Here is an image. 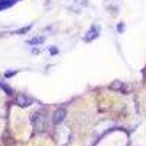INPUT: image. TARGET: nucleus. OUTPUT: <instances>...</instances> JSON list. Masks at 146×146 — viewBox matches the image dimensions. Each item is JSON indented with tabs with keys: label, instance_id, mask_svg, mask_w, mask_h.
<instances>
[{
	"label": "nucleus",
	"instance_id": "nucleus-1",
	"mask_svg": "<svg viewBox=\"0 0 146 146\" xmlns=\"http://www.w3.org/2000/svg\"><path fill=\"white\" fill-rule=\"evenodd\" d=\"M32 124H34V127L36 129V130H42L44 129V121H45V117H44V114L41 113V111H36V113H34L32 114Z\"/></svg>",
	"mask_w": 146,
	"mask_h": 146
},
{
	"label": "nucleus",
	"instance_id": "nucleus-2",
	"mask_svg": "<svg viewBox=\"0 0 146 146\" xmlns=\"http://www.w3.org/2000/svg\"><path fill=\"white\" fill-rule=\"evenodd\" d=\"M32 102H34V100L31 98L29 95H27V94H19V95L16 96V105H19V107H22V108L29 107Z\"/></svg>",
	"mask_w": 146,
	"mask_h": 146
},
{
	"label": "nucleus",
	"instance_id": "nucleus-3",
	"mask_svg": "<svg viewBox=\"0 0 146 146\" xmlns=\"http://www.w3.org/2000/svg\"><path fill=\"white\" fill-rule=\"evenodd\" d=\"M64 118H66V108H57L56 110V113H54V115H53V123L54 124H62L63 121H64Z\"/></svg>",
	"mask_w": 146,
	"mask_h": 146
},
{
	"label": "nucleus",
	"instance_id": "nucleus-4",
	"mask_svg": "<svg viewBox=\"0 0 146 146\" xmlns=\"http://www.w3.org/2000/svg\"><path fill=\"white\" fill-rule=\"evenodd\" d=\"M98 34H100V29L96 28L95 25H92V27H91V29L86 32V35L83 36V41H85V42H91L92 40H95L96 36H98Z\"/></svg>",
	"mask_w": 146,
	"mask_h": 146
},
{
	"label": "nucleus",
	"instance_id": "nucleus-5",
	"mask_svg": "<svg viewBox=\"0 0 146 146\" xmlns=\"http://www.w3.org/2000/svg\"><path fill=\"white\" fill-rule=\"evenodd\" d=\"M16 2H19V0H0V10L7 9V7H10V6H13Z\"/></svg>",
	"mask_w": 146,
	"mask_h": 146
},
{
	"label": "nucleus",
	"instance_id": "nucleus-6",
	"mask_svg": "<svg viewBox=\"0 0 146 146\" xmlns=\"http://www.w3.org/2000/svg\"><path fill=\"white\" fill-rule=\"evenodd\" d=\"M45 41V38L44 36H35V38H31V40H28L27 42L29 44V45H36V44H42Z\"/></svg>",
	"mask_w": 146,
	"mask_h": 146
},
{
	"label": "nucleus",
	"instance_id": "nucleus-7",
	"mask_svg": "<svg viewBox=\"0 0 146 146\" xmlns=\"http://www.w3.org/2000/svg\"><path fill=\"white\" fill-rule=\"evenodd\" d=\"M31 28H32V23H31V25H28V27L19 28L18 31H13V32H10V34H12V35H13V34H27V32H29V31H31Z\"/></svg>",
	"mask_w": 146,
	"mask_h": 146
},
{
	"label": "nucleus",
	"instance_id": "nucleus-8",
	"mask_svg": "<svg viewBox=\"0 0 146 146\" xmlns=\"http://www.w3.org/2000/svg\"><path fill=\"white\" fill-rule=\"evenodd\" d=\"M0 88H2L7 95H13V89H12L10 86H7V85H6L5 82H0Z\"/></svg>",
	"mask_w": 146,
	"mask_h": 146
},
{
	"label": "nucleus",
	"instance_id": "nucleus-9",
	"mask_svg": "<svg viewBox=\"0 0 146 146\" xmlns=\"http://www.w3.org/2000/svg\"><path fill=\"white\" fill-rule=\"evenodd\" d=\"M18 73V70H10V72H6L5 73V78H12V76H15Z\"/></svg>",
	"mask_w": 146,
	"mask_h": 146
},
{
	"label": "nucleus",
	"instance_id": "nucleus-10",
	"mask_svg": "<svg viewBox=\"0 0 146 146\" xmlns=\"http://www.w3.org/2000/svg\"><path fill=\"white\" fill-rule=\"evenodd\" d=\"M111 88H113V89H123V83H121V82L117 83V82H115V83L111 85Z\"/></svg>",
	"mask_w": 146,
	"mask_h": 146
},
{
	"label": "nucleus",
	"instance_id": "nucleus-11",
	"mask_svg": "<svg viewBox=\"0 0 146 146\" xmlns=\"http://www.w3.org/2000/svg\"><path fill=\"white\" fill-rule=\"evenodd\" d=\"M124 28H126V27H124V23L121 22V23H118V27H117V31H118V32H123V31H124Z\"/></svg>",
	"mask_w": 146,
	"mask_h": 146
},
{
	"label": "nucleus",
	"instance_id": "nucleus-12",
	"mask_svg": "<svg viewBox=\"0 0 146 146\" xmlns=\"http://www.w3.org/2000/svg\"><path fill=\"white\" fill-rule=\"evenodd\" d=\"M50 53H51V54H57V53H58V50H57L56 47H51V48H50Z\"/></svg>",
	"mask_w": 146,
	"mask_h": 146
},
{
	"label": "nucleus",
	"instance_id": "nucleus-13",
	"mask_svg": "<svg viewBox=\"0 0 146 146\" xmlns=\"http://www.w3.org/2000/svg\"><path fill=\"white\" fill-rule=\"evenodd\" d=\"M32 53H34V54H38V53H40V48H34Z\"/></svg>",
	"mask_w": 146,
	"mask_h": 146
}]
</instances>
